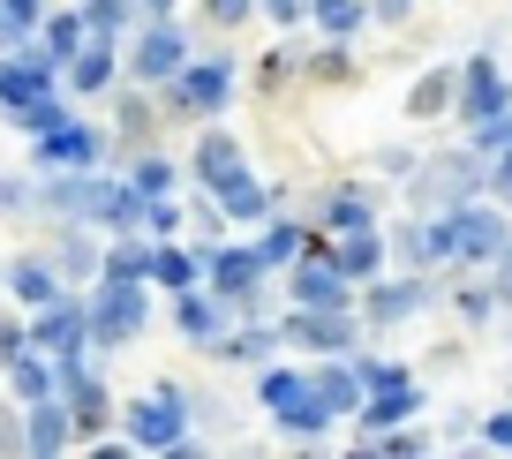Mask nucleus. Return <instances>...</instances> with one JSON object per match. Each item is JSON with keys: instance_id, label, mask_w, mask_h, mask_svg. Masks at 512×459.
<instances>
[{"instance_id": "nucleus-6", "label": "nucleus", "mask_w": 512, "mask_h": 459, "mask_svg": "<svg viewBox=\"0 0 512 459\" xmlns=\"http://www.w3.org/2000/svg\"><path fill=\"white\" fill-rule=\"evenodd\" d=\"M226 91H234V68L226 61H196V68L174 76V106H189V113H219Z\"/></svg>"}, {"instance_id": "nucleus-34", "label": "nucleus", "mask_w": 512, "mask_h": 459, "mask_svg": "<svg viewBox=\"0 0 512 459\" xmlns=\"http://www.w3.org/2000/svg\"><path fill=\"white\" fill-rule=\"evenodd\" d=\"M369 452H392V459H415L422 437H407V429H392V437H369Z\"/></svg>"}, {"instance_id": "nucleus-24", "label": "nucleus", "mask_w": 512, "mask_h": 459, "mask_svg": "<svg viewBox=\"0 0 512 459\" xmlns=\"http://www.w3.org/2000/svg\"><path fill=\"white\" fill-rule=\"evenodd\" d=\"M68 429H76V414H61V407H46V399H38V414H31V452H61Z\"/></svg>"}, {"instance_id": "nucleus-19", "label": "nucleus", "mask_w": 512, "mask_h": 459, "mask_svg": "<svg viewBox=\"0 0 512 459\" xmlns=\"http://www.w3.org/2000/svg\"><path fill=\"white\" fill-rule=\"evenodd\" d=\"M196 174H204L211 189H219V181H234V174H241V151H234V136H219V128H211V136L196 143Z\"/></svg>"}, {"instance_id": "nucleus-4", "label": "nucleus", "mask_w": 512, "mask_h": 459, "mask_svg": "<svg viewBox=\"0 0 512 459\" xmlns=\"http://www.w3.org/2000/svg\"><path fill=\"white\" fill-rule=\"evenodd\" d=\"M136 324H144V286L106 271V294H98V309H91V332L98 339H128Z\"/></svg>"}, {"instance_id": "nucleus-20", "label": "nucleus", "mask_w": 512, "mask_h": 459, "mask_svg": "<svg viewBox=\"0 0 512 459\" xmlns=\"http://www.w3.org/2000/svg\"><path fill=\"white\" fill-rule=\"evenodd\" d=\"M256 256L264 264H302V256H317V234L309 226H272V234L256 241Z\"/></svg>"}, {"instance_id": "nucleus-43", "label": "nucleus", "mask_w": 512, "mask_h": 459, "mask_svg": "<svg viewBox=\"0 0 512 459\" xmlns=\"http://www.w3.org/2000/svg\"><path fill=\"white\" fill-rule=\"evenodd\" d=\"M407 8H415V0H384V16H407Z\"/></svg>"}, {"instance_id": "nucleus-36", "label": "nucleus", "mask_w": 512, "mask_h": 459, "mask_svg": "<svg viewBox=\"0 0 512 459\" xmlns=\"http://www.w3.org/2000/svg\"><path fill=\"white\" fill-rule=\"evenodd\" d=\"M279 23H302V16H317V0H264Z\"/></svg>"}, {"instance_id": "nucleus-13", "label": "nucleus", "mask_w": 512, "mask_h": 459, "mask_svg": "<svg viewBox=\"0 0 512 459\" xmlns=\"http://www.w3.org/2000/svg\"><path fill=\"white\" fill-rule=\"evenodd\" d=\"M324 256H332V264L347 271V279H377V264H384V241L369 234V226H347V234H339Z\"/></svg>"}, {"instance_id": "nucleus-44", "label": "nucleus", "mask_w": 512, "mask_h": 459, "mask_svg": "<svg viewBox=\"0 0 512 459\" xmlns=\"http://www.w3.org/2000/svg\"><path fill=\"white\" fill-rule=\"evenodd\" d=\"M144 8H151V16H166V8H174V0H144Z\"/></svg>"}, {"instance_id": "nucleus-26", "label": "nucleus", "mask_w": 512, "mask_h": 459, "mask_svg": "<svg viewBox=\"0 0 512 459\" xmlns=\"http://www.w3.org/2000/svg\"><path fill=\"white\" fill-rule=\"evenodd\" d=\"M151 279L159 286H196V256L189 249H151Z\"/></svg>"}, {"instance_id": "nucleus-2", "label": "nucleus", "mask_w": 512, "mask_h": 459, "mask_svg": "<svg viewBox=\"0 0 512 459\" xmlns=\"http://www.w3.org/2000/svg\"><path fill=\"white\" fill-rule=\"evenodd\" d=\"M181 429H189V407H181L174 384H159V392H144L136 407H128V437L144 444V452H174Z\"/></svg>"}, {"instance_id": "nucleus-11", "label": "nucleus", "mask_w": 512, "mask_h": 459, "mask_svg": "<svg viewBox=\"0 0 512 459\" xmlns=\"http://www.w3.org/2000/svg\"><path fill=\"white\" fill-rule=\"evenodd\" d=\"M256 279H264V256H256V249H219V256H211V286H219L226 301H249Z\"/></svg>"}, {"instance_id": "nucleus-15", "label": "nucleus", "mask_w": 512, "mask_h": 459, "mask_svg": "<svg viewBox=\"0 0 512 459\" xmlns=\"http://www.w3.org/2000/svg\"><path fill=\"white\" fill-rule=\"evenodd\" d=\"M407 414H415V384H384V392L362 399L354 422H362V429H392V422H407Z\"/></svg>"}, {"instance_id": "nucleus-10", "label": "nucleus", "mask_w": 512, "mask_h": 459, "mask_svg": "<svg viewBox=\"0 0 512 459\" xmlns=\"http://www.w3.org/2000/svg\"><path fill=\"white\" fill-rule=\"evenodd\" d=\"M400 256H407L415 271H430V264H452V256H460V226H452V219L407 226V234H400Z\"/></svg>"}, {"instance_id": "nucleus-27", "label": "nucleus", "mask_w": 512, "mask_h": 459, "mask_svg": "<svg viewBox=\"0 0 512 459\" xmlns=\"http://www.w3.org/2000/svg\"><path fill=\"white\" fill-rule=\"evenodd\" d=\"M362 16H369V0H317V23H324L332 38H347Z\"/></svg>"}, {"instance_id": "nucleus-12", "label": "nucleus", "mask_w": 512, "mask_h": 459, "mask_svg": "<svg viewBox=\"0 0 512 459\" xmlns=\"http://www.w3.org/2000/svg\"><path fill=\"white\" fill-rule=\"evenodd\" d=\"M46 91H53V61H8L0 68V98H8V106H46Z\"/></svg>"}, {"instance_id": "nucleus-32", "label": "nucleus", "mask_w": 512, "mask_h": 459, "mask_svg": "<svg viewBox=\"0 0 512 459\" xmlns=\"http://www.w3.org/2000/svg\"><path fill=\"white\" fill-rule=\"evenodd\" d=\"M106 271H113V279H144V271H151V249H113Z\"/></svg>"}, {"instance_id": "nucleus-29", "label": "nucleus", "mask_w": 512, "mask_h": 459, "mask_svg": "<svg viewBox=\"0 0 512 459\" xmlns=\"http://www.w3.org/2000/svg\"><path fill=\"white\" fill-rule=\"evenodd\" d=\"M16 294H23V301H61V294H53V271H46V264H16Z\"/></svg>"}, {"instance_id": "nucleus-31", "label": "nucleus", "mask_w": 512, "mask_h": 459, "mask_svg": "<svg viewBox=\"0 0 512 459\" xmlns=\"http://www.w3.org/2000/svg\"><path fill=\"white\" fill-rule=\"evenodd\" d=\"M324 219L347 234V226H369V204H362V196H332V204H324Z\"/></svg>"}, {"instance_id": "nucleus-41", "label": "nucleus", "mask_w": 512, "mask_h": 459, "mask_svg": "<svg viewBox=\"0 0 512 459\" xmlns=\"http://www.w3.org/2000/svg\"><path fill=\"white\" fill-rule=\"evenodd\" d=\"M0 8H8V23H31L38 16V0H0Z\"/></svg>"}, {"instance_id": "nucleus-3", "label": "nucleus", "mask_w": 512, "mask_h": 459, "mask_svg": "<svg viewBox=\"0 0 512 459\" xmlns=\"http://www.w3.org/2000/svg\"><path fill=\"white\" fill-rule=\"evenodd\" d=\"M279 339H287V347H309V354H347L354 324H347V309H302V301H294V317L279 324Z\"/></svg>"}, {"instance_id": "nucleus-35", "label": "nucleus", "mask_w": 512, "mask_h": 459, "mask_svg": "<svg viewBox=\"0 0 512 459\" xmlns=\"http://www.w3.org/2000/svg\"><path fill=\"white\" fill-rule=\"evenodd\" d=\"M482 437H490L497 452H512V407H505V414H490V422H482Z\"/></svg>"}, {"instance_id": "nucleus-9", "label": "nucleus", "mask_w": 512, "mask_h": 459, "mask_svg": "<svg viewBox=\"0 0 512 459\" xmlns=\"http://www.w3.org/2000/svg\"><path fill=\"white\" fill-rule=\"evenodd\" d=\"M452 226H460V256H475V264H497L512 249V226L497 211H452Z\"/></svg>"}, {"instance_id": "nucleus-39", "label": "nucleus", "mask_w": 512, "mask_h": 459, "mask_svg": "<svg viewBox=\"0 0 512 459\" xmlns=\"http://www.w3.org/2000/svg\"><path fill=\"white\" fill-rule=\"evenodd\" d=\"M249 8H256V0H211V23H241Z\"/></svg>"}, {"instance_id": "nucleus-17", "label": "nucleus", "mask_w": 512, "mask_h": 459, "mask_svg": "<svg viewBox=\"0 0 512 459\" xmlns=\"http://www.w3.org/2000/svg\"><path fill=\"white\" fill-rule=\"evenodd\" d=\"M219 211H234V219H272V189H256L249 174H234V181H219Z\"/></svg>"}, {"instance_id": "nucleus-38", "label": "nucleus", "mask_w": 512, "mask_h": 459, "mask_svg": "<svg viewBox=\"0 0 512 459\" xmlns=\"http://www.w3.org/2000/svg\"><path fill=\"white\" fill-rule=\"evenodd\" d=\"M136 189L159 196V189H166V166H159V159H144V166H136Z\"/></svg>"}, {"instance_id": "nucleus-40", "label": "nucleus", "mask_w": 512, "mask_h": 459, "mask_svg": "<svg viewBox=\"0 0 512 459\" xmlns=\"http://www.w3.org/2000/svg\"><path fill=\"white\" fill-rule=\"evenodd\" d=\"M128 16V0H91V23H98V31H106V23H121Z\"/></svg>"}, {"instance_id": "nucleus-37", "label": "nucleus", "mask_w": 512, "mask_h": 459, "mask_svg": "<svg viewBox=\"0 0 512 459\" xmlns=\"http://www.w3.org/2000/svg\"><path fill=\"white\" fill-rule=\"evenodd\" d=\"M317 76H324V83H347V76H354V68H347V53H339V46H332V53H324V61H317Z\"/></svg>"}, {"instance_id": "nucleus-42", "label": "nucleus", "mask_w": 512, "mask_h": 459, "mask_svg": "<svg viewBox=\"0 0 512 459\" xmlns=\"http://www.w3.org/2000/svg\"><path fill=\"white\" fill-rule=\"evenodd\" d=\"M497 189L512 196V143H505V159H497Z\"/></svg>"}, {"instance_id": "nucleus-21", "label": "nucleus", "mask_w": 512, "mask_h": 459, "mask_svg": "<svg viewBox=\"0 0 512 459\" xmlns=\"http://www.w3.org/2000/svg\"><path fill=\"white\" fill-rule=\"evenodd\" d=\"M68 83H76V91H106V83H113V53H106V38H91V46L68 61Z\"/></svg>"}, {"instance_id": "nucleus-1", "label": "nucleus", "mask_w": 512, "mask_h": 459, "mask_svg": "<svg viewBox=\"0 0 512 459\" xmlns=\"http://www.w3.org/2000/svg\"><path fill=\"white\" fill-rule=\"evenodd\" d=\"M264 407L279 414V429H287V437H324V429L339 422L332 407H324L317 399V377H302V369H264Z\"/></svg>"}, {"instance_id": "nucleus-28", "label": "nucleus", "mask_w": 512, "mask_h": 459, "mask_svg": "<svg viewBox=\"0 0 512 459\" xmlns=\"http://www.w3.org/2000/svg\"><path fill=\"white\" fill-rule=\"evenodd\" d=\"M46 53H53V61H76V53H83V16H53Z\"/></svg>"}, {"instance_id": "nucleus-22", "label": "nucleus", "mask_w": 512, "mask_h": 459, "mask_svg": "<svg viewBox=\"0 0 512 459\" xmlns=\"http://www.w3.org/2000/svg\"><path fill=\"white\" fill-rule=\"evenodd\" d=\"M174 317H181V332L189 339H219V301H204V294H189V286H181V301H174Z\"/></svg>"}, {"instance_id": "nucleus-18", "label": "nucleus", "mask_w": 512, "mask_h": 459, "mask_svg": "<svg viewBox=\"0 0 512 459\" xmlns=\"http://www.w3.org/2000/svg\"><path fill=\"white\" fill-rule=\"evenodd\" d=\"M362 392H369L362 369H317V399L332 414H362Z\"/></svg>"}, {"instance_id": "nucleus-23", "label": "nucleus", "mask_w": 512, "mask_h": 459, "mask_svg": "<svg viewBox=\"0 0 512 459\" xmlns=\"http://www.w3.org/2000/svg\"><path fill=\"white\" fill-rule=\"evenodd\" d=\"M407 309H422V279H400V286H377V294H369V317H384V324H400Z\"/></svg>"}, {"instance_id": "nucleus-30", "label": "nucleus", "mask_w": 512, "mask_h": 459, "mask_svg": "<svg viewBox=\"0 0 512 459\" xmlns=\"http://www.w3.org/2000/svg\"><path fill=\"white\" fill-rule=\"evenodd\" d=\"M16 392H23V399H46V392H53V377H46V362H38V354H23V362H16Z\"/></svg>"}, {"instance_id": "nucleus-5", "label": "nucleus", "mask_w": 512, "mask_h": 459, "mask_svg": "<svg viewBox=\"0 0 512 459\" xmlns=\"http://www.w3.org/2000/svg\"><path fill=\"white\" fill-rule=\"evenodd\" d=\"M347 271L332 264V256H302V264H294V301H302V309H347Z\"/></svg>"}, {"instance_id": "nucleus-7", "label": "nucleus", "mask_w": 512, "mask_h": 459, "mask_svg": "<svg viewBox=\"0 0 512 459\" xmlns=\"http://www.w3.org/2000/svg\"><path fill=\"white\" fill-rule=\"evenodd\" d=\"M460 113H467V128H482V121H497V113H505V68H497V61H467V76H460Z\"/></svg>"}, {"instance_id": "nucleus-8", "label": "nucleus", "mask_w": 512, "mask_h": 459, "mask_svg": "<svg viewBox=\"0 0 512 459\" xmlns=\"http://www.w3.org/2000/svg\"><path fill=\"white\" fill-rule=\"evenodd\" d=\"M181 68H189V46H181V31L159 16V23L144 31V46H136V76H151V83H174Z\"/></svg>"}, {"instance_id": "nucleus-33", "label": "nucleus", "mask_w": 512, "mask_h": 459, "mask_svg": "<svg viewBox=\"0 0 512 459\" xmlns=\"http://www.w3.org/2000/svg\"><path fill=\"white\" fill-rule=\"evenodd\" d=\"M354 369H362L369 392H384V384H407V369H400V362H354Z\"/></svg>"}, {"instance_id": "nucleus-16", "label": "nucleus", "mask_w": 512, "mask_h": 459, "mask_svg": "<svg viewBox=\"0 0 512 459\" xmlns=\"http://www.w3.org/2000/svg\"><path fill=\"white\" fill-rule=\"evenodd\" d=\"M38 143H46V159H61V166H91V159H98V136H91L83 121H61V128H46Z\"/></svg>"}, {"instance_id": "nucleus-14", "label": "nucleus", "mask_w": 512, "mask_h": 459, "mask_svg": "<svg viewBox=\"0 0 512 459\" xmlns=\"http://www.w3.org/2000/svg\"><path fill=\"white\" fill-rule=\"evenodd\" d=\"M83 332H91V317H76L68 301H46V317H38V347H53V354H68V362H76Z\"/></svg>"}, {"instance_id": "nucleus-25", "label": "nucleus", "mask_w": 512, "mask_h": 459, "mask_svg": "<svg viewBox=\"0 0 512 459\" xmlns=\"http://www.w3.org/2000/svg\"><path fill=\"white\" fill-rule=\"evenodd\" d=\"M445 106H452V68H437V76H422V83H415L407 113H415V121H430V113H445Z\"/></svg>"}]
</instances>
